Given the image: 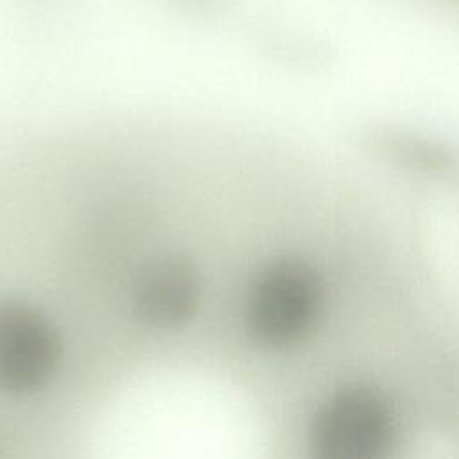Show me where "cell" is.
Instances as JSON below:
<instances>
[{
    "label": "cell",
    "instance_id": "1",
    "mask_svg": "<svg viewBox=\"0 0 459 459\" xmlns=\"http://www.w3.org/2000/svg\"><path fill=\"white\" fill-rule=\"evenodd\" d=\"M398 423L387 398L371 387H350L326 402L308 432L310 459H393Z\"/></svg>",
    "mask_w": 459,
    "mask_h": 459
},
{
    "label": "cell",
    "instance_id": "2",
    "mask_svg": "<svg viewBox=\"0 0 459 459\" xmlns=\"http://www.w3.org/2000/svg\"><path fill=\"white\" fill-rule=\"evenodd\" d=\"M61 359L56 326L36 307L0 299V391L30 394L45 387Z\"/></svg>",
    "mask_w": 459,
    "mask_h": 459
},
{
    "label": "cell",
    "instance_id": "3",
    "mask_svg": "<svg viewBox=\"0 0 459 459\" xmlns=\"http://www.w3.org/2000/svg\"><path fill=\"white\" fill-rule=\"evenodd\" d=\"M201 294V273L194 260L179 251H158L147 256L129 285L133 314L154 330L185 326L195 316Z\"/></svg>",
    "mask_w": 459,
    "mask_h": 459
}]
</instances>
